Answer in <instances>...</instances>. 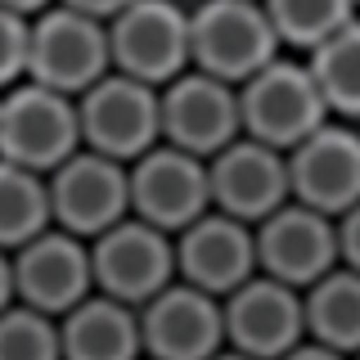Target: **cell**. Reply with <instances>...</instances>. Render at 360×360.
<instances>
[{"label": "cell", "mask_w": 360, "mask_h": 360, "mask_svg": "<svg viewBox=\"0 0 360 360\" xmlns=\"http://www.w3.org/2000/svg\"><path fill=\"white\" fill-rule=\"evenodd\" d=\"M292 198L324 217H342L360 202V135L352 122H324L288 149Z\"/></svg>", "instance_id": "cell-16"}, {"label": "cell", "mask_w": 360, "mask_h": 360, "mask_svg": "<svg viewBox=\"0 0 360 360\" xmlns=\"http://www.w3.org/2000/svg\"><path fill=\"white\" fill-rule=\"evenodd\" d=\"M140 360H149V356H140Z\"/></svg>", "instance_id": "cell-32"}, {"label": "cell", "mask_w": 360, "mask_h": 360, "mask_svg": "<svg viewBox=\"0 0 360 360\" xmlns=\"http://www.w3.org/2000/svg\"><path fill=\"white\" fill-rule=\"evenodd\" d=\"M275 22L262 0H202L189 9V68L212 72L230 86H243L257 68L279 59Z\"/></svg>", "instance_id": "cell-1"}, {"label": "cell", "mask_w": 360, "mask_h": 360, "mask_svg": "<svg viewBox=\"0 0 360 360\" xmlns=\"http://www.w3.org/2000/svg\"><path fill=\"white\" fill-rule=\"evenodd\" d=\"M333 266H342L338 252V221L307 202L288 198L279 212L257 221V270L270 279H284L292 288H311Z\"/></svg>", "instance_id": "cell-11"}, {"label": "cell", "mask_w": 360, "mask_h": 360, "mask_svg": "<svg viewBox=\"0 0 360 360\" xmlns=\"http://www.w3.org/2000/svg\"><path fill=\"white\" fill-rule=\"evenodd\" d=\"M95 288L117 302L144 307L176 279V234L158 230L144 217H122L104 234L90 239Z\"/></svg>", "instance_id": "cell-6"}, {"label": "cell", "mask_w": 360, "mask_h": 360, "mask_svg": "<svg viewBox=\"0 0 360 360\" xmlns=\"http://www.w3.org/2000/svg\"><path fill=\"white\" fill-rule=\"evenodd\" d=\"M239 112H243V135L275 144L284 153L333 117L307 59H284V54L257 68L239 86Z\"/></svg>", "instance_id": "cell-2"}, {"label": "cell", "mask_w": 360, "mask_h": 360, "mask_svg": "<svg viewBox=\"0 0 360 360\" xmlns=\"http://www.w3.org/2000/svg\"><path fill=\"white\" fill-rule=\"evenodd\" d=\"M14 302H18V288H14V257L0 248V311L14 307Z\"/></svg>", "instance_id": "cell-28"}, {"label": "cell", "mask_w": 360, "mask_h": 360, "mask_svg": "<svg viewBox=\"0 0 360 360\" xmlns=\"http://www.w3.org/2000/svg\"><path fill=\"white\" fill-rule=\"evenodd\" d=\"M356 5H360V0H356Z\"/></svg>", "instance_id": "cell-33"}, {"label": "cell", "mask_w": 360, "mask_h": 360, "mask_svg": "<svg viewBox=\"0 0 360 360\" xmlns=\"http://www.w3.org/2000/svg\"><path fill=\"white\" fill-rule=\"evenodd\" d=\"M0 5H9V9H18V14L37 18L41 9H50V5H54V0H0Z\"/></svg>", "instance_id": "cell-29"}, {"label": "cell", "mask_w": 360, "mask_h": 360, "mask_svg": "<svg viewBox=\"0 0 360 360\" xmlns=\"http://www.w3.org/2000/svg\"><path fill=\"white\" fill-rule=\"evenodd\" d=\"M63 333V360H140L144 333H140V307L117 302L108 292H90L68 315H59Z\"/></svg>", "instance_id": "cell-18"}, {"label": "cell", "mask_w": 360, "mask_h": 360, "mask_svg": "<svg viewBox=\"0 0 360 360\" xmlns=\"http://www.w3.org/2000/svg\"><path fill=\"white\" fill-rule=\"evenodd\" d=\"M279 360H352L347 352H333V347H324V342H315V338H302L292 352H284Z\"/></svg>", "instance_id": "cell-26"}, {"label": "cell", "mask_w": 360, "mask_h": 360, "mask_svg": "<svg viewBox=\"0 0 360 360\" xmlns=\"http://www.w3.org/2000/svg\"><path fill=\"white\" fill-rule=\"evenodd\" d=\"M140 333L149 360H212L225 347V307L217 292L172 279L140 307Z\"/></svg>", "instance_id": "cell-14"}, {"label": "cell", "mask_w": 360, "mask_h": 360, "mask_svg": "<svg viewBox=\"0 0 360 360\" xmlns=\"http://www.w3.org/2000/svg\"><path fill=\"white\" fill-rule=\"evenodd\" d=\"M59 5H72V9H82V14H90V18H117L122 9L131 5V0H59Z\"/></svg>", "instance_id": "cell-27"}, {"label": "cell", "mask_w": 360, "mask_h": 360, "mask_svg": "<svg viewBox=\"0 0 360 360\" xmlns=\"http://www.w3.org/2000/svg\"><path fill=\"white\" fill-rule=\"evenodd\" d=\"M108 50L117 72L167 86L189 68V9L176 0H131L108 18Z\"/></svg>", "instance_id": "cell-8"}, {"label": "cell", "mask_w": 360, "mask_h": 360, "mask_svg": "<svg viewBox=\"0 0 360 360\" xmlns=\"http://www.w3.org/2000/svg\"><path fill=\"white\" fill-rule=\"evenodd\" d=\"M131 212L167 234H180L202 212H212L207 158L185 153L176 144H153L131 162Z\"/></svg>", "instance_id": "cell-9"}, {"label": "cell", "mask_w": 360, "mask_h": 360, "mask_svg": "<svg viewBox=\"0 0 360 360\" xmlns=\"http://www.w3.org/2000/svg\"><path fill=\"white\" fill-rule=\"evenodd\" d=\"M225 307V347L257 360H279L307 338V307L302 288L270 279L257 270L248 284L221 297Z\"/></svg>", "instance_id": "cell-12"}, {"label": "cell", "mask_w": 360, "mask_h": 360, "mask_svg": "<svg viewBox=\"0 0 360 360\" xmlns=\"http://www.w3.org/2000/svg\"><path fill=\"white\" fill-rule=\"evenodd\" d=\"M158 99H162V140L185 153L212 158L243 135L239 86L221 82L212 72L185 68L167 86H158Z\"/></svg>", "instance_id": "cell-10"}, {"label": "cell", "mask_w": 360, "mask_h": 360, "mask_svg": "<svg viewBox=\"0 0 360 360\" xmlns=\"http://www.w3.org/2000/svg\"><path fill=\"white\" fill-rule=\"evenodd\" d=\"M14 288L18 302L45 315H68L77 302L95 292V266H90V239L50 225L37 239L14 248Z\"/></svg>", "instance_id": "cell-13"}, {"label": "cell", "mask_w": 360, "mask_h": 360, "mask_svg": "<svg viewBox=\"0 0 360 360\" xmlns=\"http://www.w3.org/2000/svg\"><path fill=\"white\" fill-rule=\"evenodd\" d=\"M27 50H32V18L0 5V95L27 77Z\"/></svg>", "instance_id": "cell-24"}, {"label": "cell", "mask_w": 360, "mask_h": 360, "mask_svg": "<svg viewBox=\"0 0 360 360\" xmlns=\"http://www.w3.org/2000/svg\"><path fill=\"white\" fill-rule=\"evenodd\" d=\"M50 225H54V212H50V185H45V176L0 158V248L14 252V248L37 239Z\"/></svg>", "instance_id": "cell-21"}, {"label": "cell", "mask_w": 360, "mask_h": 360, "mask_svg": "<svg viewBox=\"0 0 360 360\" xmlns=\"http://www.w3.org/2000/svg\"><path fill=\"white\" fill-rule=\"evenodd\" d=\"M0 360H63L59 315H45L27 302L0 311Z\"/></svg>", "instance_id": "cell-23"}, {"label": "cell", "mask_w": 360, "mask_h": 360, "mask_svg": "<svg viewBox=\"0 0 360 360\" xmlns=\"http://www.w3.org/2000/svg\"><path fill=\"white\" fill-rule=\"evenodd\" d=\"M352 360H360V352H356V356H352Z\"/></svg>", "instance_id": "cell-31"}, {"label": "cell", "mask_w": 360, "mask_h": 360, "mask_svg": "<svg viewBox=\"0 0 360 360\" xmlns=\"http://www.w3.org/2000/svg\"><path fill=\"white\" fill-rule=\"evenodd\" d=\"M112 72V50H108V22L90 18L72 5L54 0L32 18V50H27V82H41L63 95H82Z\"/></svg>", "instance_id": "cell-4"}, {"label": "cell", "mask_w": 360, "mask_h": 360, "mask_svg": "<svg viewBox=\"0 0 360 360\" xmlns=\"http://www.w3.org/2000/svg\"><path fill=\"white\" fill-rule=\"evenodd\" d=\"M257 275V225L230 212H202L176 234V279L225 297Z\"/></svg>", "instance_id": "cell-17"}, {"label": "cell", "mask_w": 360, "mask_h": 360, "mask_svg": "<svg viewBox=\"0 0 360 360\" xmlns=\"http://www.w3.org/2000/svg\"><path fill=\"white\" fill-rule=\"evenodd\" d=\"M302 307H307V338L347 356L360 352V270L333 266L324 279L302 288Z\"/></svg>", "instance_id": "cell-19"}, {"label": "cell", "mask_w": 360, "mask_h": 360, "mask_svg": "<svg viewBox=\"0 0 360 360\" xmlns=\"http://www.w3.org/2000/svg\"><path fill=\"white\" fill-rule=\"evenodd\" d=\"M50 212L54 225L95 239L122 217H131V162L99 153V149H77L68 162H59L50 176Z\"/></svg>", "instance_id": "cell-7"}, {"label": "cell", "mask_w": 360, "mask_h": 360, "mask_svg": "<svg viewBox=\"0 0 360 360\" xmlns=\"http://www.w3.org/2000/svg\"><path fill=\"white\" fill-rule=\"evenodd\" d=\"M307 68L333 117L360 122V18L342 22L333 37L307 50Z\"/></svg>", "instance_id": "cell-20"}, {"label": "cell", "mask_w": 360, "mask_h": 360, "mask_svg": "<svg viewBox=\"0 0 360 360\" xmlns=\"http://www.w3.org/2000/svg\"><path fill=\"white\" fill-rule=\"evenodd\" d=\"M333 221H338V252H342V266L360 270V202L347 207L342 217H333Z\"/></svg>", "instance_id": "cell-25"}, {"label": "cell", "mask_w": 360, "mask_h": 360, "mask_svg": "<svg viewBox=\"0 0 360 360\" xmlns=\"http://www.w3.org/2000/svg\"><path fill=\"white\" fill-rule=\"evenodd\" d=\"M77 117H82V144L99 149L117 162H135L162 144V99L158 86L127 72H104L90 90L77 95Z\"/></svg>", "instance_id": "cell-5"}, {"label": "cell", "mask_w": 360, "mask_h": 360, "mask_svg": "<svg viewBox=\"0 0 360 360\" xmlns=\"http://www.w3.org/2000/svg\"><path fill=\"white\" fill-rule=\"evenodd\" d=\"M270 22H275L279 41L288 50H315L324 37H333L342 22L356 18V0H262Z\"/></svg>", "instance_id": "cell-22"}, {"label": "cell", "mask_w": 360, "mask_h": 360, "mask_svg": "<svg viewBox=\"0 0 360 360\" xmlns=\"http://www.w3.org/2000/svg\"><path fill=\"white\" fill-rule=\"evenodd\" d=\"M82 149V117L77 99L22 77L0 95V158L50 176Z\"/></svg>", "instance_id": "cell-3"}, {"label": "cell", "mask_w": 360, "mask_h": 360, "mask_svg": "<svg viewBox=\"0 0 360 360\" xmlns=\"http://www.w3.org/2000/svg\"><path fill=\"white\" fill-rule=\"evenodd\" d=\"M212 176V207L230 212L248 225L266 221L270 212H279L292 198L288 185V153L275 144H262L252 135L230 140L221 153L207 158Z\"/></svg>", "instance_id": "cell-15"}, {"label": "cell", "mask_w": 360, "mask_h": 360, "mask_svg": "<svg viewBox=\"0 0 360 360\" xmlns=\"http://www.w3.org/2000/svg\"><path fill=\"white\" fill-rule=\"evenodd\" d=\"M212 360H257V356H243V352H234V347H221Z\"/></svg>", "instance_id": "cell-30"}]
</instances>
